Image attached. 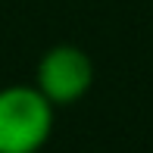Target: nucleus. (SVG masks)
<instances>
[{
	"mask_svg": "<svg viewBox=\"0 0 153 153\" xmlns=\"http://www.w3.org/2000/svg\"><path fill=\"white\" fill-rule=\"evenodd\" d=\"M56 122V106L34 85L0 88V153H41Z\"/></svg>",
	"mask_w": 153,
	"mask_h": 153,
	"instance_id": "1",
	"label": "nucleus"
},
{
	"mask_svg": "<svg viewBox=\"0 0 153 153\" xmlns=\"http://www.w3.org/2000/svg\"><path fill=\"white\" fill-rule=\"evenodd\" d=\"M34 88L53 106H72L94 88V59L78 44H53L34 66Z\"/></svg>",
	"mask_w": 153,
	"mask_h": 153,
	"instance_id": "2",
	"label": "nucleus"
}]
</instances>
